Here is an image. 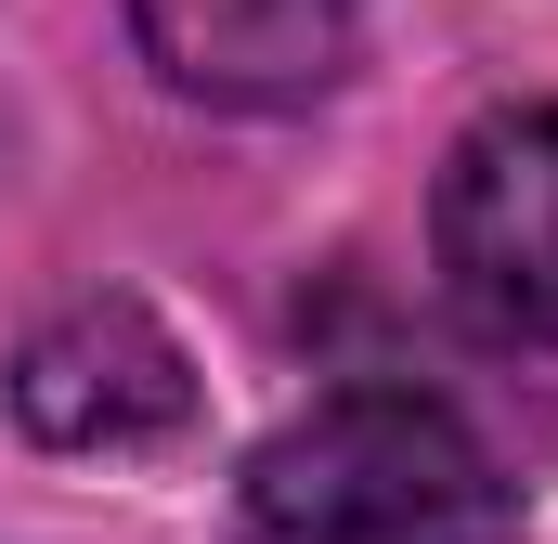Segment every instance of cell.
Masks as SVG:
<instances>
[{
	"mask_svg": "<svg viewBox=\"0 0 558 544\" xmlns=\"http://www.w3.org/2000/svg\"><path fill=\"white\" fill-rule=\"evenodd\" d=\"M507 493L481 441L416 390H338L247 467V544H494Z\"/></svg>",
	"mask_w": 558,
	"mask_h": 544,
	"instance_id": "1",
	"label": "cell"
},
{
	"mask_svg": "<svg viewBox=\"0 0 558 544\" xmlns=\"http://www.w3.org/2000/svg\"><path fill=\"white\" fill-rule=\"evenodd\" d=\"M441 285L481 337L558 350V104L481 118L441 169Z\"/></svg>",
	"mask_w": 558,
	"mask_h": 544,
	"instance_id": "2",
	"label": "cell"
},
{
	"mask_svg": "<svg viewBox=\"0 0 558 544\" xmlns=\"http://www.w3.org/2000/svg\"><path fill=\"white\" fill-rule=\"evenodd\" d=\"M13 415L52 441V454H143L195 415V376H182V337L143 311V298H78L65 324L26 337L13 363Z\"/></svg>",
	"mask_w": 558,
	"mask_h": 544,
	"instance_id": "3",
	"label": "cell"
},
{
	"mask_svg": "<svg viewBox=\"0 0 558 544\" xmlns=\"http://www.w3.org/2000/svg\"><path fill=\"white\" fill-rule=\"evenodd\" d=\"M131 26L208 104H299L351 65L364 0H131Z\"/></svg>",
	"mask_w": 558,
	"mask_h": 544,
	"instance_id": "4",
	"label": "cell"
}]
</instances>
